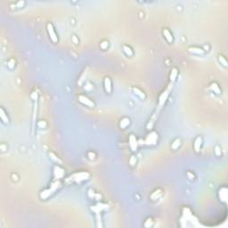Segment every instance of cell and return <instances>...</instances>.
Instances as JSON below:
<instances>
[{
	"label": "cell",
	"mask_w": 228,
	"mask_h": 228,
	"mask_svg": "<svg viewBox=\"0 0 228 228\" xmlns=\"http://www.w3.org/2000/svg\"><path fill=\"white\" fill-rule=\"evenodd\" d=\"M90 176L89 173L84 172V171H80V172L74 173L72 176H70L69 178L70 181H75V182H80V181H85L88 177Z\"/></svg>",
	"instance_id": "cell-1"
},
{
	"label": "cell",
	"mask_w": 228,
	"mask_h": 228,
	"mask_svg": "<svg viewBox=\"0 0 228 228\" xmlns=\"http://www.w3.org/2000/svg\"><path fill=\"white\" fill-rule=\"evenodd\" d=\"M46 30H47L48 35H49L50 39L52 40V42H54V43L58 42V37H57V34L55 32V29H54L52 22H47L46 23Z\"/></svg>",
	"instance_id": "cell-2"
},
{
	"label": "cell",
	"mask_w": 228,
	"mask_h": 228,
	"mask_svg": "<svg viewBox=\"0 0 228 228\" xmlns=\"http://www.w3.org/2000/svg\"><path fill=\"white\" fill-rule=\"evenodd\" d=\"M159 140V135L155 131H151L145 138V144L149 145L156 144Z\"/></svg>",
	"instance_id": "cell-3"
},
{
	"label": "cell",
	"mask_w": 228,
	"mask_h": 228,
	"mask_svg": "<svg viewBox=\"0 0 228 228\" xmlns=\"http://www.w3.org/2000/svg\"><path fill=\"white\" fill-rule=\"evenodd\" d=\"M78 101L81 103H83L84 105H86V106H87V107H94L95 106L94 102L90 98H88L87 96H86V95H78Z\"/></svg>",
	"instance_id": "cell-4"
},
{
	"label": "cell",
	"mask_w": 228,
	"mask_h": 228,
	"mask_svg": "<svg viewBox=\"0 0 228 228\" xmlns=\"http://www.w3.org/2000/svg\"><path fill=\"white\" fill-rule=\"evenodd\" d=\"M170 91L171 90H170V86H169L168 88L165 89V91L162 92V94L160 95V98H159V106H162V105L165 103V102L167 101L168 97L169 95Z\"/></svg>",
	"instance_id": "cell-5"
},
{
	"label": "cell",
	"mask_w": 228,
	"mask_h": 228,
	"mask_svg": "<svg viewBox=\"0 0 228 228\" xmlns=\"http://www.w3.org/2000/svg\"><path fill=\"white\" fill-rule=\"evenodd\" d=\"M128 144H129V147L131 148L132 151H136L137 149V145H138V141L136 139L135 135H130L128 136Z\"/></svg>",
	"instance_id": "cell-6"
},
{
	"label": "cell",
	"mask_w": 228,
	"mask_h": 228,
	"mask_svg": "<svg viewBox=\"0 0 228 228\" xmlns=\"http://www.w3.org/2000/svg\"><path fill=\"white\" fill-rule=\"evenodd\" d=\"M111 79L110 78V77H105L104 79H103V87H104V90L106 93L110 94L111 92V89H112V86H111Z\"/></svg>",
	"instance_id": "cell-7"
},
{
	"label": "cell",
	"mask_w": 228,
	"mask_h": 228,
	"mask_svg": "<svg viewBox=\"0 0 228 228\" xmlns=\"http://www.w3.org/2000/svg\"><path fill=\"white\" fill-rule=\"evenodd\" d=\"M218 195H219V199L222 202H226V200H227V188L225 186H223L221 187L220 189H219V192H218Z\"/></svg>",
	"instance_id": "cell-8"
},
{
	"label": "cell",
	"mask_w": 228,
	"mask_h": 228,
	"mask_svg": "<svg viewBox=\"0 0 228 228\" xmlns=\"http://www.w3.org/2000/svg\"><path fill=\"white\" fill-rule=\"evenodd\" d=\"M201 144H202V139L201 136H197L195 138V140L193 142V149L196 152H199L201 148Z\"/></svg>",
	"instance_id": "cell-9"
},
{
	"label": "cell",
	"mask_w": 228,
	"mask_h": 228,
	"mask_svg": "<svg viewBox=\"0 0 228 228\" xmlns=\"http://www.w3.org/2000/svg\"><path fill=\"white\" fill-rule=\"evenodd\" d=\"M163 36L165 38V39L168 43H172L173 42V35H172V32H171L168 29H164L163 30Z\"/></svg>",
	"instance_id": "cell-10"
},
{
	"label": "cell",
	"mask_w": 228,
	"mask_h": 228,
	"mask_svg": "<svg viewBox=\"0 0 228 228\" xmlns=\"http://www.w3.org/2000/svg\"><path fill=\"white\" fill-rule=\"evenodd\" d=\"M54 170V174L56 179H60V178H62V177L63 176V175H64V171H63V169L61 168L59 166H55Z\"/></svg>",
	"instance_id": "cell-11"
},
{
	"label": "cell",
	"mask_w": 228,
	"mask_h": 228,
	"mask_svg": "<svg viewBox=\"0 0 228 228\" xmlns=\"http://www.w3.org/2000/svg\"><path fill=\"white\" fill-rule=\"evenodd\" d=\"M129 125H130V119L129 118L124 117V118H122L119 121V127L122 129L127 128Z\"/></svg>",
	"instance_id": "cell-12"
},
{
	"label": "cell",
	"mask_w": 228,
	"mask_h": 228,
	"mask_svg": "<svg viewBox=\"0 0 228 228\" xmlns=\"http://www.w3.org/2000/svg\"><path fill=\"white\" fill-rule=\"evenodd\" d=\"M188 51L192 53V54H201L205 52V50L201 47L199 46H191L188 48Z\"/></svg>",
	"instance_id": "cell-13"
},
{
	"label": "cell",
	"mask_w": 228,
	"mask_h": 228,
	"mask_svg": "<svg viewBox=\"0 0 228 228\" xmlns=\"http://www.w3.org/2000/svg\"><path fill=\"white\" fill-rule=\"evenodd\" d=\"M122 49H123V52L125 53V54L128 57H131L134 55V51L131 47L127 45H123L122 46Z\"/></svg>",
	"instance_id": "cell-14"
},
{
	"label": "cell",
	"mask_w": 228,
	"mask_h": 228,
	"mask_svg": "<svg viewBox=\"0 0 228 228\" xmlns=\"http://www.w3.org/2000/svg\"><path fill=\"white\" fill-rule=\"evenodd\" d=\"M209 88H210L211 90H212L214 93H216V94H217V95H219V94L221 93V88H220V87H219V85L217 84L216 82L211 83L210 86H209Z\"/></svg>",
	"instance_id": "cell-15"
},
{
	"label": "cell",
	"mask_w": 228,
	"mask_h": 228,
	"mask_svg": "<svg viewBox=\"0 0 228 228\" xmlns=\"http://www.w3.org/2000/svg\"><path fill=\"white\" fill-rule=\"evenodd\" d=\"M181 144V139L180 138H176V139L172 142V144H171V148H172L173 150H176L179 146H180Z\"/></svg>",
	"instance_id": "cell-16"
},
{
	"label": "cell",
	"mask_w": 228,
	"mask_h": 228,
	"mask_svg": "<svg viewBox=\"0 0 228 228\" xmlns=\"http://www.w3.org/2000/svg\"><path fill=\"white\" fill-rule=\"evenodd\" d=\"M133 91L135 92V95H137L138 96L140 97V98H145V95H144V93L142 91V90H140L139 88H137V87H133Z\"/></svg>",
	"instance_id": "cell-17"
},
{
	"label": "cell",
	"mask_w": 228,
	"mask_h": 228,
	"mask_svg": "<svg viewBox=\"0 0 228 228\" xmlns=\"http://www.w3.org/2000/svg\"><path fill=\"white\" fill-rule=\"evenodd\" d=\"M49 156H50V158H51V160H54L55 163H57V165H61V163H62V160L57 157L56 155L54 153H53V152H50L49 153Z\"/></svg>",
	"instance_id": "cell-18"
},
{
	"label": "cell",
	"mask_w": 228,
	"mask_h": 228,
	"mask_svg": "<svg viewBox=\"0 0 228 228\" xmlns=\"http://www.w3.org/2000/svg\"><path fill=\"white\" fill-rule=\"evenodd\" d=\"M177 74H178V71H177L176 68H173L172 71H171V73H170V80L172 81V82H174V81L176 80Z\"/></svg>",
	"instance_id": "cell-19"
},
{
	"label": "cell",
	"mask_w": 228,
	"mask_h": 228,
	"mask_svg": "<svg viewBox=\"0 0 228 228\" xmlns=\"http://www.w3.org/2000/svg\"><path fill=\"white\" fill-rule=\"evenodd\" d=\"M218 61H219V62H220L223 66H225V67H227V61H226V59H225V57L224 56V55H218Z\"/></svg>",
	"instance_id": "cell-20"
},
{
	"label": "cell",
	"mask_w": 228,
	"mask_h": 228,
	"mask_svg": "<svg viewBox=\"0 0 228 228\" xmlns=\"http://www.w3.org/2000/svg\"><path fill=\"white\" fill-rule=\"evenodd\" d=\"M108 46H109V42L107 41V40H103V41L101 42V44H100V47L102 48L103 50L107 49Z\"/></svg>",
	"instance_id": "cell-21"
},
{
	"label": "cell",
	"mask_w": 228,
	"mask_h": 228,
	"mask_svg": "<svg viewBox=\"0 0 228 228\" xmlns=\"http://www.w3.org/2000/svg\"><path fill=\"white\" fill-rule=\"evenodd\" d=\"M215 153H216V155H217V156L221 155V150H220V147H219L218 145H217L215 147Z\"/></svg>",
	"instance_id": "cell-22"
},
{
	"label": "cell",
	"mask_w": 228,
	"mask_h": 228,
	"mask_svg": "<svg viewBox=\"0 0 228 228\" xmlns=\"http://www.w3.org/2000/svg\"><path fill=\"white\" fill-rule=\"evenodd\" d=\"M129 163L131 166H134L136 163V159L135 158V156H131V158L129 160Z\"/></svg>",
	"instance_id": "cell-23"
}]
</instances>
